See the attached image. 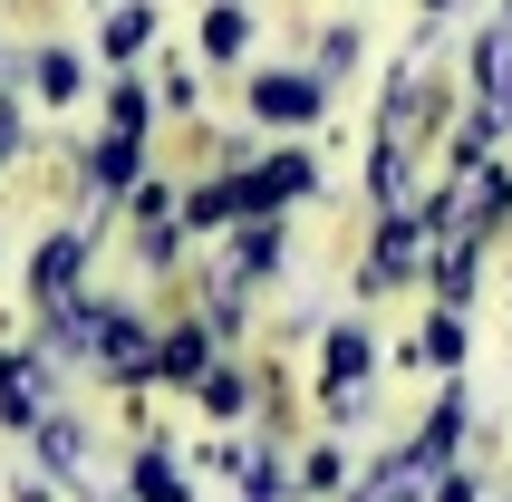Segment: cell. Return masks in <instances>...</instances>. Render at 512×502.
<instances>
[{
    "label": "cell",
    "mask_w": 512,
    "mask_h": 502,
    "mask_svg": "<svg viewBox=\"0 0 512 502\" xmlns=\"http://www.w3.org/2000/svg\"><path fill=\"white\" fill-rule=\"evenodd\" d=\"M319 107H329V78H319V68H271V78H252V116L261 126H310Z\"/></svg>",
    "instance_id": "obj_1"
},
{
    "label": "cell",
    "mask_w": 512,
    "mask_h": 502,
    "mask_svg": "<svg viewBox=\"0 0 512 502\" xmlns=\"http://www.w3.org/2000/svg\"><path fill=\"white\" fill-rule=\"evenodd\" d=\"M368 367H377V348H368V329H358V319H348V329H329V367H319L329 406H358V396H368Z\"/></svg>",
    "instance_id": "obj_2"
},
{
    "label": "cell",
    "mask_w": 512,
    "mask_h": 502,
    "mask_svg": "<svg viewBox=\"0 0 512 502\" xmlns=\"http://www.w3.org/2000/svg\"><path fill=\"white\" fill-rule=\"evenodd\" d=\"M78 261H87V232H58V242L39 251V261H29V290H39L49 309H78V300H68V280H78Z\"/></svg>",
    "instance_id": "obj_3"
},
{
    "label": "cell",
    "mask_w": 512,
    "mask_h": 502,
    "mask_svg": "<svg viewBox=\"0 0 512 502\" xmlns=\"http://www.w3.org/2000/svg\"><path fill=\"white\" fill-rule=\"evenodd\" d=\"M136 126H116V136H97L87 145V184H97V194H136Z\"/></svg>",
    "instance_id": "obj_4"
},
{
    "label": "cell",
    "mask_w": 512,
    "mask_h": 502,
    "mask_svg": "<svg viewBox=\"0 0 512 502\" xmlns=\"http://www.w3.org/2000/svg\"><path fill=\"white\" fill-rule=\"evenodd\" d=\"M136 502H194V483L174 474V454H136Z\"/></svg>",
    "instance_id": "obj_5"
},
{
    "label": "cell",
    "mask_w": 512,
    "mask_h": 502,
    "mask_svg": "<svg viewBox=\"0 0 512 502\" xmlns=\"http://www.w3.org/2000/svg\"><path fill=\"white\" fill-rule=\"evenodd\" d=\"M242 39H252V10H242V0H213V20H203V49H213V58H242Z\"/></svg>",
    "instance_id": "obj_6"
},
{
    "label": "cell",
    "mask_w": 512,
    "mask_h": 502,
    "mask_svg": "<svg viewBox=\"0 0 512 502\" xmlns=\"http://www.w3.org/2000/svg\"><path fill=\"white\" fill-rule=\"evenodd\" d=\"M145 39H155V10H145V0H126V10H107V58H136Z\"/></svg>",
    "instance_id": "obj_7"
},
{
    "label": "cell",
    "mask_w": 512,
    "mask_h": 502,
    "mask_svg": "<svg viewBox=\"0 0 512 502\" xmlns=\"http://www.w3.org/2000/svg\"><path fill=\"white\" fill-rule=\"evenodd\" d=\"M39 97H49V107L78 97V58H68V49H39Z\"/></svg>",
    "instance_id": "obj_8"
},
{
    "label": "cell",
    "mask_w": 512,
    "mask_h": 502,
    "mask_svg": "<svg viewBox=\"0 0 512 502\" xmlns=\"http://www.w3.org/2000/svg\"><path fill=\"white\" fill-rule=\"evenodd\" d=\"M10 145H20V116H10V107H0V155H10Z\"/></svg>",
    "instance_id": "obj_9"
}]
</instances>
